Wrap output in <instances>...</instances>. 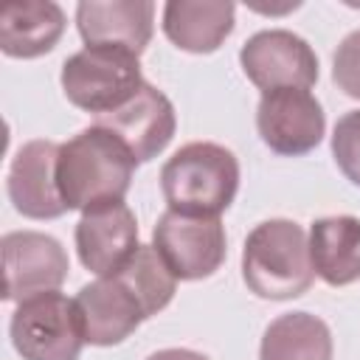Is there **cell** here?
I'll use <instances>...</instances> for the list:
<instances>
[{"label":"cell","instance_id":"obj_1","mask_svg":"<svg viewBox=\"0 0 360 360\" xmlns=\"http://www.w3.org/2000/svg\"><path fill=\"white\" fill-rule=\"evenodd\" d=\"M135 155L110 129L90 124L59 143L56 186L68 211H87L127 197L135 174Z\"/></svg>","mask_w":360,"mask_h":360},{"label":"cell","instance_id":"obj_2","mask_svg":"<svg viewBox=\"0 0 360 360\" xmlns=\"http://www.w3.org/2000/svg\"><path fill=\"white\" fill-rule=\"evenodd\" d=\"M239 191L236 155L214 141L180 146L160 169V194L169 211L186 217H219Z\"/></svg>","mask_w":360,"mask_h":360},{"label":"cell","instance_id":"obj_3","mask_svg":"<svg viewBox=\"0 0 360 360\" xmlns=\"http://www.w3.org/2000/svg\"><path fill=\"white\" fill-rule=\"evenodd\" d=\"M242 281L267 301H290L304 295L315 281L309 239L292 219L259 222L242 248Z\"/></svg>","mask_w":360,"mask_h":360},{"label":"cell","instance_id":"obj_4","mask_svg":"<svg viewBox=\"0 0 360 360\" xmlns=\"http://www.w3.org/2000/svg\"><path fill=\"white\" fill-rule=\"evenodd\" d=\"M59 82L65 98L96 118L124 107L143 87L138 53L115 45H84L65 59Z\"/></svg>","mask_w":360,"mask_h":360},{"label":"cell","instance_id":"obj_5","mask_svg":"<svg viewBox=\"0 0 360 360\" xmlns=\"http://www.w3.org/2000/svg\"><path fill=\"white\" fill-rule=\"evenodd\" d=\"M8 335L22 360H79L87 343L76 298L59 290L20 301Z\"/></svg>","mask_w":360,"mask_h":360},{"label":"cell","instance_id":"obj_6","mask_svg":"<svg viewBox=\"0 0 360 360\" xmlns=\"http://www.w3.org/2000/svg\"><path fill=\"white\" fill-rule=\"evenodd\" d=\"M152 245L177 281H200L214 276L228 253L219 217H186L163 211L152 231Z\"/></svg>","mask_w":360,"mask_h":360},{"label":"cell","instance_id":"obj_7","mask_svg":"<svg viewBox=\"0 0 360 360\" xmlns=\"http://www.w3.org/2000/svg\"><path fill=\"white\" fill-rule=\"evenodd\" d=\"M256 129L270 152L281 158H301L323 141L326 115L309 90L278 87L262 93L256 104Z\"/></svg>","mask_w":360,"mask_h":360},{"label":"cell","instance_id":"obj_8","mask_svg":"<svg viewBox=\"0 0 360 360\" xmlns=\"http://www.w3.org/2000/svg\"><path fill=\"white\" fill-rule=\"evenodd\" d=\"M239 65L262 93L278 87L309 90L318 82V56L312 45L287 28H267L248 37L239 51Z\"/></svg>","mask_w":360,"mask_h":360},{"label":"cell","instance_id":"obj_9","mask_svg":"<svg viewBox=\"0 0 360 360\" xmlns=\"http://www.w3.org/2000/svg\"><path fill=\"white\" fill-rule=\"evenodd\" d=\"M3 250V301H25L39 292L59 290L70 262L59 239L42 231H8L0 239Z\"/></svg>","mask_w":360,"mask_h":360},{"label":"cell","instance_id":"obj_10","mask_svg":"<svg viewBox=\"0 0 360 360\" xmlns=\"http://www.w3.org/2000/svg\"><path fill=\"white\" fill-rule=\"evenodd\" d=\"M73 239H76L79 262L98 278L121 270L141 245L135 214L124 200L101 202L82 211Z\"/></svg>","mask_w":360,"mask_h":360},{"label":"cell","instance_id":"obj_11","mask_svg":"<svg viewBox=\"0 0 360 360\" xmlns=\"http://www.w3.org/2000/svg\"><path fill=\"white\" fill-rule=\"evenodd\" d=\"M96 124L110 129L115 138H121L138 163H146L158 158L174 138L177 115L169 96L160 93L155 84L143 82V87L124 107L98 115Z\"/></svg>","mask_w":360,"mask_h":360},{"label":"cell","instance_id":"obj_12","mask_svg":"<svg viewBox=\"0 0 360 360\" xmlns=\"http://www.w3.org/2000/svg\"><path fill=\"white\" fill-rule=\"evenodd\" d=\"M56 155L59 143L45 138L17 149L6 177V191L17 214L28 219H56L68 211L56 186Z\"/></svg>","mask_w":360,"mask_h":360},{"label":"cell","instance_id":"obj_13","mask_svg":"<svg viewBox=\"0 0 360 360\" xmlns=\"http://www.w3.org/2000/svg\"><path fill=\"white\" fill-rule=\"evenodd\" d=\"M76 28L87 45H115L143 53L155 31L152 0H82Z\"/></svg>","mask_w":360,"mask_h":360},{"label":"cell","instance_id":"obj_14","mask_svg":"<svg viewBox=\"0 0 360 360\" xmlns=\"http://www.w3.org/2000/svg\"><path fill=\"white\" fill-rule=\"evenodd\" d=\"M76 307L90 346H118L146 321L138 298L115 276L84 284L76 295Z\"/></svg>","mask_w":360,"mask_h":360},{"label":"cell","instance_id":"obj_15","mask_svg":"<svg viewBox=\"0 0 360 360\" xmlns=\"http://www.w3.org/2000/svg\"><path fill=\"white\" fill-rule=\"evenodd\" d=\"M65 25V11L53 0L8 3L0 11V51L11 59H37L56 48Z\"/></svg>","mask_w":360,"mask_h":360},{"label":"cell","instance_id":"obj_16","mask_svg":"<svg viewBox=\"0 0 360 360\" xmlns=\"http://www.w3.org/2000/svg\"><path fill=\"white\" fill-rule=\"evenodd\" d=\"M236 6L228 0H169L163 6V34L188 53H214L233 31Z\"/></svg>","mask_w":360,"mask_h":360},{"label":"cell","instance_id":"obj_17","mask_svg":"<svg viewBox=\"0 0 360 360\" xmlns=\"http://www.w3.org/2000/svg\"><path fill=\"white\" fill-rule=\"evenodd\" d=\"M309 259L315 276L329 287H346L360 278V219L352 214L321 217L309 225Z\"/></svg>","mask_w":360,"mask_h":360},{"label":"cell","instance_id":"obj_18","mask_svg":"<svg viewBox=\"0 0 360 360\" xmlns=\"http://www.w3.org/2000/svg\"><path fill=\"white\" fill-rule=\"evenodd\" d=\"M335 340L326 321L312 312H284L267 323L259 360H332Z\"/></svg>","mask_w":360,"mask_h":360},{"label":"cell","instance_id":"obj_19","mask_svg":"<svg viewBox=\"0 0 360 360\" xmlns=\"http://www.w3.org/2000/svg\"><path fill=\"white\" fill-rule=\"evenodd\" d=\"M112 276L138 298L146 318L166 309L174 298V290H177V276L160 259L155 245H138L132 259L121 270H115Z\"/></svg>","mask_w":360,"mask_h":360},{"label":"cell","instance_id":"obj_20","mask_svg":"<svg viewBox=\"0 0 360 360\" xmlns=\"http://www.w3.org/2000/svg\"><path fill=\"white\" fill-rule=\"evenodd\" d=\"M332 158L343 177L360 186V110H349L332 129Z\"/></svg>","mask_w":360,"mask_h":360},{"label":"cell","instance_id":"obj_21","mask_svg":"<svg viewBox=\"0 0 360 360\" xmlns=\"http://www.w3.org/2000/svg\"><path fill=\"white\" fill-rule=\"evenodd\" d=\"M332 82L349 98H360V28L340 39L332 56Z\"/></svg>","mask_w":360,"mask_h":360},{"label":"cell","instance_id":"obj_22","mask_svg":"<svg viewBox=\"0 0 360 360\" xmlns=\"http://www.w3.org/2000/svg\"><path fill=\"white\" fill-rule=\"evenodd\" d=\"M146 360H211V357H205L194 349H160V352L149 354Z\"/></svg>","mask_w":360,"mask_h":360}]
</instances>
